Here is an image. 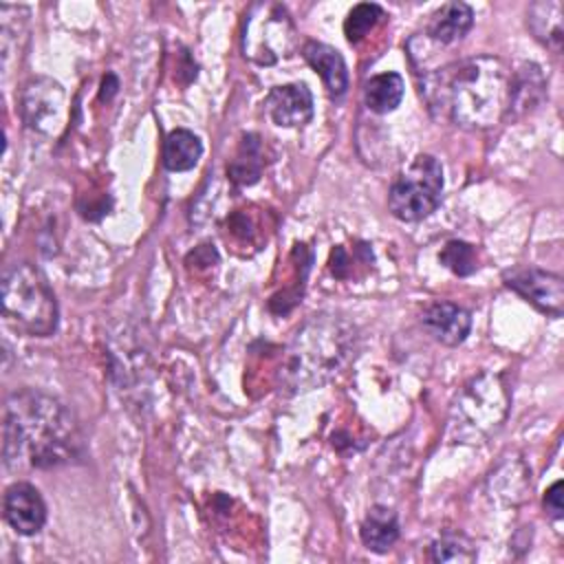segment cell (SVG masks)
<instances>
[{
  "label": "cell",
  "mask_w": 564,
  "mask_h": 564,
  "mask_svg": "<svg viewBox=\"0 0 564 564\" xmlns=\"http://www.w3.org/2000/svg\"><path fill=\"white\" fill-rule=\"evenodd\" d=\"M84 456V434L73 412L44 392L22 388L2 410V463L7 469H51Z\"/></svg>",
  "instance_id": "6da1fadb"
},
{
  "label": "cell",
  "mask_w": 564,
  "mask_h": 564,
  "mask_svg": "<svg viewBox=\"0 0 564 564\" xmlns=\"http://www.w3.org/2000/svg\"><path fill=\"white\" fill-rule=\"evenodd\" d=\"M509 79L511 70L500 57L478 55L425 75L421 95L432 112L460 128L485 130L507 115Z\"/></svg>",
  "instance_id": "7a4b0ae2"
},
{
  "label": "cell",
  "mask_w": 564,
  "mask_h": 564,
  "mask_svg": "<svg viewBox=\"0 0 564 564\" xmlns=\"http://www.w3.org/2000/svg\"><path fill=\"white\" fill-rule=\"evenodd\" d=\"M357 328L337 315H313L306 319L280 364V386L291 392H306L339 375L357 355Z\"/></svg>",
  "instance_id": "3957f363"
},
{
  "label": "cell",
  "mask_w": 564,
  "mask_h": 564,
  "mask_svg": "<svg viewBox=\"0 0 564 564\" xmlns=\"http://www.w3.org/2000/svg\"><path fill=\"white\" fill-rule=\"evenodd\" d=\"M2 313L9 322L35 337H48L57 328V300L46 275L31 262H13L2 271Z\"/></svg>",
  "instance_id": "277c9868"
},
{
  "label": "cell",
  "mask_w": 564,
  "mask_h": 564,
  "mask_svg": "<svg viewBox=\"0 0 564 564\" xmlns=\"http://www.w3.org/2000/svg\"><path fill=\"white\" fill-rule=\"evenodd\" d=\"M443 196V167L432 154L414 156L392 181L388 209L403 223L427 218Z\"/></svg>",
  "instance_id": "5b68a950"
},
{
  "label": "cell",
  "mask_w": 564,
  "mask_h": 564,
  "mask_svg": "<svg viewBox=\"0 0 564 564\" xmlns=\"http://www.w3.org/2000/svg\"><path fill=\"white\" fill-rule=\"evenodd\" d=\"M507 390L498 375H480L471 379L454 403L452 427L460 438L474 443V438L491 434L507 414Z\"/></svg>",
  "instance_id": "8992f818"
},
{
  "label": "cell",
  "mask_w": 564,
  "mask_h": 564,
  "mask_svg": "<svg viewBox=\"0 0 564 564\" xmlns=\"http://www.w3.org/2000/svg\"><path fill=\"white\" fill-rule=\"evenodd\" d=\"M242 51L256 64L269 66L289 57L295 48V24L286 9L275 2H258L245 15Z\"/></svg>",
  "instance_id": "52a82bcc"
},
{
  "label": "cell",
  "mask_w": 564,
  "mask_h": 564,
  "mask_svg": "<svg viewBox=\"0 0 564 564\" xmlns=\"http://www.w3.org/2000/svg\"><path fill=\"white\" fill-rule=\"evenodd\" d=\"M505 284L538 311L560 317L564 311V280L538 267H513L502 273Z\"/></svg>",
  "instance_id": "ba28073f"
},
{
  "label": "cell",
  "mask_w": 564,
  "mask_h": 564,
  "mask_svg": "<svg viewBox=\"0 0 564 564\" xmlns=\"http://www.w3.org/2000/svg\"><path fill=\"white\" fill-rule=\"evenodd\" d=\"M66 97L57 82L48 77H35L24 84L20 95V112L29 128L53 134L64 119Z\"/></svg>",
  "instance_id": "9c48e42d"
},
{
  "label": "cell",
  "mask_w": 564,
  "mask_h": 564,
  "mask_svg": "<svg viewBox=\"0 0 564 564\" xmlns=\"http://www.w3.org/2000/svg\"><path fill=\"white\" fill-rule=\"evenodd\" d=\"M2 511L9 527L20 535H33L46 522V505L40 491L29 482H13L7 487Z\"/></svg>",
  "instance_id": "30bf717a"
},
{
  "label": "cell",
  "mask_w": 564,
  "mask_h": 564,
  "mask_svg": "<svg viewBox=\"0 0 564 564\" xmlns=\"http://www.w3.org/2000/svg\"><path fill=\"white\" fill-rule=\"evenodd\" d=\"M267 112L275 126L297 128L311 121L313 117V95L306 84H284L275 86L267 95Z\"/></svg>",
  "instance_id": "8fae6325"
},
{
  "label": "cell",
  "mask_w": 564,
  "mask_h": 564,
  "mask_svg": "<svg viewBox=\"0 0 564 564\" xmlns=\"http://www.w3.org/2000/svg\"><path fill=\"white\" fill-rule=\"evenodd\" d=\"M423 328L445 346H458L465 341L471 328V315L467 308L454 302H434L421 315Z\"/></svg>",
  "instance_id": "7c38bea8"
},
{
  "label": "cell",
  "mask_w": 564,
  "mask_h": 564,
  "mask_svg": "<svg viewBox=\"0 0 564 564\" xmlns=\"http://www.w3.org/2000/svg\"><path fill=\"white\" fill-rule=\"evenodd\" d=\"M544 88H546V82L540 66L533 62L520 64L516 70H511L507 115L522 117L531 112L542 101Z\"/></svg>",
  "instance_id": "4fadbf2b"
},
{
  "label": "cell",
  "mask_w": 564,
  "mask_h": 564,
  "mask_svg": "<svg viewBox=\"0 0 564 564\" xmlns=\"http://www.w3.org/2000/svg\"><path fill=\"white\" fill-rule=\"evenodd\" d=\"M304 59L317 70L330 97H344L348 88V70L341 53L324 42H306L302 48Z\"/></svg>",
  "instance_id": "5bb4252c"
},
{
  "label": "cell",
  "mask_w": 564,
  "mask_h": 564,
  "mask_svg": "<svg viewBox=\"0 0 564 564\" xmlns=\"http://www.w3.org/2000/svg\"><path fill=\"white\" fill-rule=\"evenodd\" d=\"M474 24V11L465 2H447L432 13L427 37L436 44H454L467 35Z\"/></svg>",
  "instance_id": "9a60e30c"
},
{
  "label": "cell",
  "mask_w": 564,
  "mask_h": 564,
  "mask_svg": "<svg viewBox=\"0 0 564 564\" xmlns=\"http://www.w3.org/2000/svg\"><path fill=\"white\" fill-rule=\"evenodd\" d=\"M361 542L375 553H386L399 540V518L386 505H375L368 509L361 522Z\"/></svg>",
  "instance_id": "2e32d148"
},
{
  "label": "cell",
  "mask_w": 564,
  "mask_h": 564,
  "mask_svg": "<svg viewBox=\"0 0 564 564\" xmlns=\"http://www.w3.org/2000/svg\"><path fill=\"white\" fill-rule=\"evenodd\" d=\"M529 29L533 35L549 46L553 53L562 51L564 44V29H562V4L557 0H542L533 2L527 13Z\"/></svg>",
  "instance_id": "e0dca14e"
},
{
  "label": "cell",
  "mask_w": 564,
  "mask_h": 564,
  "mask_svg": "<svg viewBox=\"0 0 564 564\" xmlns=\"http://www.w3.org/2000/svg\"><path fill=\"white\" fill-rule=\"evenodd\" d=\"M203 154L200 139L185 128H176L165 137L163 143V165L170 172H187L192 170Z\"/></svg>",
  "instance_id": "ac0fdd59"
},
{
  "label": "cell",
  "mask_w": 564,
  "mask_h": 564,
  "mask_svg": "<svg viewBox=\"0 0 564 564\" xmlns=\"http://www.w3.org/2000/svg\"><path fill=\"white\" fill-rule=\"evenodd\" d=\"M403 93H405V84L399 73H379L366 82L364 101L372 112L386 115L401 104Z\"/></svg>",
  "instance_id": "d6986e66"
},
{
  "label": "cell",
  "mask_w": 564,
  "mask_h": 564,
  "mask_svg": "<svg viewBox=\"0 0 564 564\" xmlns=\"http://www.w3.org/2000/svg\"><path fill=\"white\" fill-rule=\"evenodd\" d=\"M227 172L238 185H253L260 178L262 163H260V141L256 134H247L242 139L238 156L227 165Z\"/></svg>",
  "instance_id": "ffe728a7"
},
{
  "label": "cell",
  "mask_w": 564,
  "mask_h": 564,
  "mask_svg": "<svg viewBox=\"0 0 564 564\" xmlns=\"http://www.w3.org/2000/svg\"><path fill=\"white\" fill-rule=\"evenodd\" d=\"M430 557L434 562H463L469 564L476 560V546L465 533L445 531L430 546Z\"/></svg>",
  "instance_id": "44dd1931"
},
{
  "label": "cell",
  "mask_w": 564,
  "mask_h": 564,
  "mask_svg": "<svg viewBox=\"0 0 564 564\" xmlns=\"http://www.w3.org/2000/svg\"><path fill=\"white\" fill-rule=\"evenodd\" d=\"M441 264H445L452 273L465 278L478 269V253L476 247L465 240H449L438 253Z\"/></svg>",
  "instance_id": "7402d4cb"
},
{
  "label": "cell",
  "mask_w": 564,
  "mask_h": 564,
  "mask_svg": "<svg viewBox=\"0 0 564 564\" xmlns=\"http://www.w3.org/2000/svg\"><path fill=\"white\" fill-rule=\"evenodd\" d=\"M381 18H383V9L375 2H361V4L352 7L346 15V22H344L346 40L352 42V44L364 40Z\"/></svg>",
  "instance_id": "603a6c76"
},
{
  "label": "cell",
  "mask_w": 564,
  "mask_h": 564,
  "mask_svg": "<svg viewBox=\"0 0 564 564\" xmlns=\"http://www.w3.org/2000/svg\"><path fill=\"white\" fill-rule=\"evenodd\" d=\"M544 509L546 513L553 518V520H560L562 513H564V507H562V480L553 482L546 494H544Z\"/></svg>",
  "instance_id": "cb8c5ba5"
},
{
  "label": "cell",
  "mask_w": 564,
  "mask_h": 564,
  "mask_svg": "<svg viewBox=\"0 0 564 564\" xmlns=\"http://www.w3.org/2000/svg\"><path fill=\"white\" fill-rule=\"evenodd\" d=\"M117 86H119V82H117V77L112 75V73H108L106 77H104V84H101V99H110L115 93H117Z\"/></svg>",
  "instance_id": "d4e9b609"
}]
</instances>
